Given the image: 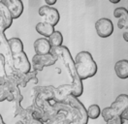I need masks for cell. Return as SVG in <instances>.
Segmentation results:
<instances>
[{"instance_id":"4","label":"cell","mask_w":128,"mask_h":124,"mask_svg":"<svg viewBox=\"0 0 128 124\" xmlns=\"http://www.w3.org/2000/svg\"><path fill=\"white\" fill-rule=\"evenodd\" d=\"M0 54L5 58V65H6V74L10 76L15 70L13 67V52L9 46L8 39L5 35V32L0 31Z\"/></svg>"},{"instance_id":"9","label":"cell","mask_w":128,"mask_h":124,"mask_svg":"<svg viewBox=\"0 0 128 124\" xmlns=\"http://www.w3.org/2000/svg\"><path fill=\"white\" fill-rule=\"evenodd\" d=\"M37 74L38 72L32 70L31 72L27 73V74H24V73H20L18 71H14L10 76L8 77H11L15 82H16L18 85L20 87H25L26 84L29 82H35V84L38 82V78H37Z\"/></svg>"},{"instance_id":"2","label":"cell","mask_w":128,"mask_h":124,"mask_svg":"<svg viewBox=\"0 0 128 124\" xmlns=\"http://www.w3.org/2000/svg\"><path fill=\"white\" fill-rule=\"evenodd\" d=\"M75 66L82 80L94 77L98 71V66L89 52H80L75 57Z\"/></svg>"},{"instance_id":"29","label":"cell","mask_w":128,"mask_h":124,"mask_svg":"<svg viewBox=\"0 0 128 124\" xmlns=\"http://www.w3.org/2000/svg\"><path fill=\"white\" fill-rule=\"evenodd\" d=\"M120 117H121V119H122L123 121H125V120L128 121V108L120 114Z\"/></svg>"},{"instance_id":"28","label":"cell","mask_w":128,"mask_h":124,"mask_svg":"<svg viewBox=\"0 0 128 124\" xmlns=\"http://www.w3.org/2000/svg\"><path fill=\"white\" fill-rule=\"evenodd\" d=\"M106 124H123V120L121 119L120 116H116L114 118H112V120L106 122Z\"/></svg>"},{"instance_id":"32","label":"cell","mask_w":128,"mask_h":124,"mask_svg":"<svg viewBox=\"0 0 128 124\" xmlns=\"http://www.w3.org/2000/svg\"><path fill=\"white\" fill-rule=\"evenodd\" d=\"M122 37H123V39H124V41H125V42H128V28L123 31Z\"/></svg>"},{"instance_id":"18","label":"cell","mask_w":128,"mask_h":124,"mask_svg":"<svg viewBox=\"0 0 128 124\" xmlns=\"http://www.w3.org/2000/svg\"><path fill=\"white\" fill-rule=\"evenodd\" d=\"M35 29L37 31V33H39L42 35L44 38H48L52 35V33L54 32V26L48 24V23L42 22H38L35 26Z\"/></svg>"},{"instance_id":"17","label":"cell","mask_w":128,"mask_h":124,"mask_svg":"<svg viewBox=\"0 0 128 124\" xmlns=\"http://www.w3.org/2000/svg\"><path fill=\"white\" fill-rule=\"evenodd\" d=\"M114 72L120 80L128 78V60L120 59L114 65Z\"/></svg>"},{"instance_id":"6","label":"cell","mask_w":128,"mask_h":124,"mask_svg":"<svg viewBox=\"0 0 128 124\" xmlns=\"http://www.w3.org/2000/svg\"><path fill=\"white\" fill-rule=\"evenodd\" d=\"M56 88L52 85H36L31 89L33 98H41L47 101H54L56 95Z\"/></svg>"},{"instance_id":"10","label":"cell","mask_w":128,"mask_h":124,"mask_svg":"<svg viewBox=\"0 0 128 124\" xmlns=\"http://www.w3.org/2000/svg\"><path fill=\"white\" fill-rule=\"evenodd\" d=\"M32 103L36 104L44 112L43 122L45 124L47 123L48 121H50L52 118H54L58 114L54 110L52 104H50V102H48L47 100H44V99H41V98H33L32 99Z\"/></svg>"},{"instance_id":"23","label":"cell","mask_w":128,"mask_h":124,"mask_svg":"<svg viewBox=\"0 0 128 124\" xmlns=\"http://www.w3.org/2000/svg\"><path fill=\"white\" fill-rule=\"evenodd\" d=\"M88 118L90 119H97L99 116H101V108L100 107L97 105V104H93V105H90L88 108Z\"/></svg>"},{"instance_id":"37","label":"cell","mask_w":128,"mask_h":124,"mask_svg":"<svg viewBox=\"0 0 128 124\" xmlns=\"http://www.w3.org/2000/svg\"><path fill=\"white\" fill-rule=\"evenodd\" d=\"M71 124H72V123H71Z\"/></svg>"},{"instance_id":"13","label":"cell","mask_w":128,"mask_h":124,"mask_svg":"<svg viewBox=\"0 0 128 124\" xmlns=\"http://www.w3.org/2000/svg\"><path fill=\"white\" fill-rule=\"evenodd\" d=\"M73 95L72 84H61L56 88L54 103H66L69 96Z\"/></svg>"},{"instance_id":"21","label":"cell","mask_w":128,"mask_h":124,"mask_svg":"<svg viewBox=\"0 0 128 124\" xmlns=\"http://www.w3.org/2000/svg\"><path fill=\"white\" fill-rule=\"evenodd\" d=\"M27 108H28L30 114H31L32 118L43 121V118H44V112L42 110V108H39V107H38L36 104H34V103H32L31 105L28 106Z\"/></svg>"},{"instance_id":"30","label":"cell","mask_w":128,"mask_h":124,"mask_svg":"<svg viewBox=\"0 0 128 124\" xmlns=\"http://www.w3.org/2000/svg\"><path fill=\"white\" fill-rule=\"evenodd\" d=\"M26 124H45L43 121H41V120H37V119H34V118H31L30 120H28L27 121V123Z\"/></svg>"},{"instance_id":"31","label":"cell","mask_w":128,"mask_h":124,"mask_svg":"<svg viewBox=\"0 0 128 124\" xmlns=\"http://www.w3.org/2000/svg\"><path fill=\"white\" fill-rule=\"evenodd\" d=\"M45 2H46V5H47V6H50V7H52L54 5L56 4V0H45Z\"/></svg>"},{"instance_id":"24","label":"cell","mask_w":128,"mask_h":124,"mask_svg":"<svg viewBox=\"0 0 128 124\" xmlns=\"http://www.w3.org/2000/svg\"><path fill=\"white\" fill-rule=\"evenodd\" d=\"M101 116L103 117L105 122H108V121L112 120V118H114L116 114L111 107H106L101 110Z\"/></svg>"},{"instance_id":"22","label":"cell","mask_w":128,"mask_h":124,"mask_svg":"<svg viewBox=\"0 0 128 124\" xmlns=\"http://www.w3.org/2000/svg\"><path fill=\"white\" fill-rule=\"evenodd\" d=\"M5 100L8 101V102H15L12 92L5 85L0 84V102H3Z\"/></svg>"},{"instance_id":"27","label":"cell","mask_w":128,"mask_h":124,"mask_svg":"<svg viewBox=\"0 0 128 124\" xmlns=\"http://www.w3.org/2000/svg\"><path fill=\"white\" fill-rule=\"evenodd\" d=\"M118 27L120 29L125 30L128 28V18H120L118 22Z\"/></svg>"},{"instance_id":"3","label":"cell","mask_w":128,"mask_h":124,"mask_svg":"<svg viewBox=\"0 0 128 124\" xmlns=\"http://www.w3.org/2000/svg\"><path fill=\"white\" fill-rule=\"evenodd\" d=\"M66 103H68L75 112L76 119H75V122L72 124H88V119H89L88 116V110L84 106V104L79 100V98L71 95L67 99Z\"/></svg>"},{"instance_id":"15","label":"cell","mask_w":128,"mask_h":124,"mask_svg":"<svg viewBox=\"0 0 128 124\" xmlns=\"http://www.w3.org/2000/svg\"><path fill=\"white\" fill-rule=\"evenodd\" d=\"M33 46H34L35 54H38V55H45V54H52V48L50 46L48 38L42 37V38L37 39V40L34 42Z\"/></svg>"},{"instance_id":"36","label":"cell","mask_w":128,"mask_h":124,"mask_svg":"<svg viewBox=\"0 0 128 124\" xmlns=\"http://www.w3.org/2000/svg\"><path fill=\"white\" fill-rule=\"evenodd\" d=\"M127 11H128V8H127Z\"/></svg>"},{"instance_id":"26","label":"cell","mask_w":128,"mask_h":124,"mask_svg":"<svg viewBox=\"0 0 128 124\" xmlns=\"http://www.w3.org/2000/svg\"><path fill=\"white\" fill-rule=\"evenodd\" d=\"M114 16L116 18H128V11L127 8L118 7L114 10Z\"/></svg>"},{"instance_id":"35","label":"cell","mask_w":128,"mask_h":124,"mask_svg":"<svg viewBox=\"0 0 128 124\" xmlns=\"http://www.w3.org/2000/svg\"><path fill=\"white\" fill-rule=\"evenodd\" d=\"M0 124H6L4 121H3V118H2V116H0Z\"/></svg>"},{"instance_id":"34","label":"cell","mask_w":128,"mask_h":124,"mask_svg":"<svg viewBox=\"0 0 128 124\" xmlns=\"http://www.w3.org/2000/svg\"><path fill=\"white\" fill-rule=\"evenodd\" d=\"M110 3H112V4H118V3H120V0H116V1L110 0Z\"/></svg>"},{"instance_id":"14","label":"cell","mask_w":128,"mask_h":124,"mask_svg":"<svg viewBox=\"0 0 128 124\" xmlns=\"http://www.w3.org/2000/svg\"><path fill=\"white\" fill-rule=\"evenodd\" d=\"M13 16L8 8L0 2V31L5 32L13 23Z\"/></svg>"},{"instance_id":"25","label":"cell","mask_w":128,"mask_h":124,"mask_svg":"<svg viewBox=\"0 0 128 124\" xmlns=\"http://www.w3.org/2000/svg\"><path fill=\"white\" fill-rule=\"evenodd\" d=\"M67 120L66 112H58L54 118H52L46 124H64Z\"/></svg>"},{"instance_id":"20","label":"cell","mask_w":128,"mask_h":124,"mask_svg":"<svg viewBox=\"0 0 128 124\" xmlns=\"http://www.w3.org/2000/svg\"><path fill=\"white\" fill-rule=\"evenodd\" d=\"M48 42L50 44V46L52 48H59V46H62V43H63V36L61 34V32L59 31H54L52 33V35L50 37L48 38Z\"/></svg>"},{"instance_id":"16","label":"cell","mask_w":128,"mask_h":124,"mask_svg":"<svg viewBox=\"0 0 128 124\" xmlns=\"http://www.w3.org/2000/svg\"><path fill=\"white\" fill-rule=\"evenodd\" d=\"M110 107L114 110V112H116V116H120L128 108V95L127 94L118 95Z\"/></svg>"},{"instance_id":"33","label":"cell","mask_w":128,"mask_h":124,"mask_svg":"<svg viewBox=\"0 0 128 124\" xmlns=\"http://www.w3.org/2000/svg\"><path fill=\"white\" fill-rule=\"evenodd\" d=\"M15 124H26L25 123V122H24V120H22V119H20V120H18V121H16V123Z\"/></svg>"},{"instance_id":"1","label":"cell","mask_w":128,"mask_h":124,"mask_svg":"<svg viewBox=\"0 0 128 124\" xmlns=\"http://www.w3.org/2000/svg\"><path fill=\"white\" fill-rule=\"evenodd\" d=\"M52 54L56 56L57 59H60L63 63L64 67L69 74L71 78V84L73 86V96L79 98L82 95L84 92V85L82 80L80 78L76 66H75V60L73 59L72 55L70 54V50H68L67 46H59L52 50Z\"/></svg>"},{"instance_id":"11","label":"cell","mask_w":128,"mask_h":124,"mask_svg":"<svg viewBox=\"0 0 128 124\" xmlns=\"http://www.w3.org/2000/svg\"><path fill=\"white\" fill-rule=\"evenodd\" d=\"M96 33L101 38H108L114 33V23L110 18H102L95 22Z\"/></svg>"},{"instance_id":"19","label":"cell","mask_w":128,"mask_h":124,"mask_svg":"<svg viewBox=\"0 0 128 124\" xmlns=\"http://www.w3.org/2000/svg\"><path fill=\"white\" fill-rule=\"evenodd\" d=\"M9 42V46H10V48L13 52V55L14 54H20L24 52V44L22 42V40L20 38H11L8 39Z\"/></svg>"},{"instance_id":"12","label":"cell","mask_w":128,"mask_h":124,"mask_svg":"<svg viewBox=\"0 0 128 124\" xmlns=\"http://www.w3.org/2000/svg\"><path fill=\"white\" fill-rule=\"evenodd\" d=\"M2 4L8 8L10 13L13 16V18H18L24 13V3L20 0H1Z\"/></svg>"},{"instance_id":"5","label":"cell","mask_w":128,"mask_h":124,"mask_svg":"<svg viewBox=\"0 0 128 124\" xmlns=\"http://www.w3.org/2000/svg\"><path fill=\"white\" fill-rule=\"evenodd\" d=\"M57 58L52 54L38 55L35 54L32 57V69L36 72H41L45 67H50L54 65L57 62Z\"/></svg>"},{"instance_id":"8","label":"cell","mask_w":128,"mask_h":124,"mask_svg":"<svg viewBox=\"0 0 128 124\" xmlns=\"http://www.w3.org/2000/svg\"><path fill=\"white\" fill-rule=\"evenodd\" d=\"M13 67H14V70L18 71L20 73H24V74H27V73L32 71L31 63L29 62L27 54L24 52H20V54H14V56H13Z\"/></svg>"},{"instance_id":"7","label":"cell","mask_w":128,"mask_h":124,"mask_svg":"<svg viewBox=\"0 0 128 124\" xmlns=\"http://www.w3.org/2000/svg\"><path fill=\"white\" fill-rule=\"evenodd\" d=\"M38 13H39L41 18H44L45 22L48 23L52 26H56L60 20V14H59L58 10L54 7L43 5L39 8Z\"/></svg>"}]
</instances>
